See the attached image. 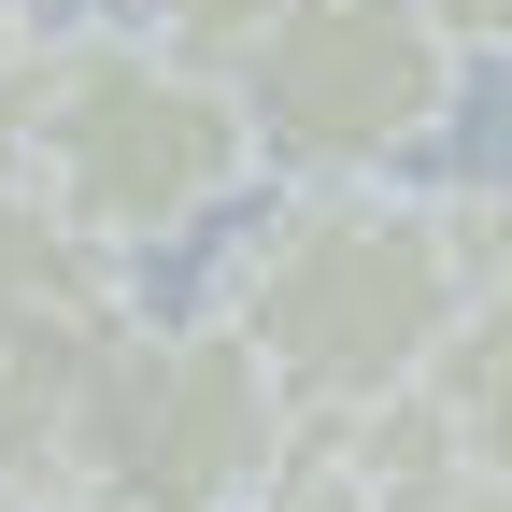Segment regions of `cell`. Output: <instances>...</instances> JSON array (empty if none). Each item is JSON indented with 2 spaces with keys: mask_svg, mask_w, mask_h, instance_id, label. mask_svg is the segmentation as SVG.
<instances>
[{
  "mask_svg": "<svg viewBox=\"0 0 512 512\" xmlns=\"http://www.w3.org/2000/svg\"><path fill=\"white\" fill-rule=\"evenodd\" d=\"M0 512H43V498H29V484H0Z\"/></svg>",
  "mask_w": 512,
  "mask_h": 512,
  "instance_id": "30bf717a",
  "label": "cell"
},
{
  "mask_svg": "<svg viewBox=\"0 0 512 512\" xmlns=\"http://www.w3.org/2000/svg\"><path fill=\"white\" fill-rule=\"evenodd\" d=\"M256 185V143H242V100L228 72L171 57L143 29H57L43 43V128H29V200H57L86 242L143 256V242H185L214 228Z\"/></svg>",
  "mask_w": 512,
  "mask_h": 512,
  "instance_id": "3957f363",
  "label": "cell"
},
{
  "mask_svg": "<svg viewBox=\"0 0 512 512\" xmlns=\"http://www.w3.org/2000/svg\"><path fill=\"white\" fill-rule=\"evenodd\" d=\"M29 29H43V15H29V0H0V57H15V43H29Z\"/></svg>",
  "mask_w": 512,
  "mask_h": 512,
  "instance_id": "9c48e42d",
  "label": "cell"
},
{
  "mask_svg": "<svg viewBox=\"0 0 512 512\" xmlns=\"http://www.w3.org/2000/svg\"><path fill=\"white\" fill-rule=\"evenodd\" d=\"M427 512H512V470H470V484H441Z\"/></svg>",
  "mask_w": 512,
  "mask_h": 512,
  "instance_id": "ba28073f",
  "label": "cell"
},
{
  "mask_svg": "<svg viewBox=\"0 0 512 512\" xmlns=\"http://www.w3.org/2000/svg\"><path fill=\"white\" fill-rule=\"evenodd\" d=\"M441 313H470L456 256H441V200L413 171H342V185H285L214 242V328L271 370L285 427H328L384 399Z\"/></svg>",
  "mask_w": 512,
  "mask_h": 512,
  "instance_id": "6da1fadb",
  "label": "cell"
},
{
  "mask_svg": "<svg viewBox=\"0 0 512 512\" xmlns=\"http://www.w3.org/2000/svg\"><path fill=\"white\" fill-rule=\"evenodd\" d=\"M242 512H370L356 498V470L328 456V441H313V427H285V456H271V484H256Z\"/></svg>",
  "mask_w": 512,
  "mask_h": 512,
  "instance_id": "8992f818",
  "label": "cell"
},
{
  "mask_svg": "<svg viewBox=\"0 0 512 512\" xmlns=\"http://www.w3.org/2000/svg\"><path fill=\"white\" fill-rule=\"evenodd\" d=\"M285 0H114V29H143V43H171V57H200V72H228V57L271 29Z\"/></svg>",
  "mask_w": 512,
  "mask_h": 512,
  "instance_id": "5b68a950",
  "label": "cell"
},
{
  "mask_svg": "<svg viewBox=\"0 0 512 512\" xmlns=\"http://www.w3.org/2000/svg\"><path fill=\"white\" fill-rule=\"evenodd\" d=\"M413 15L456 43V57H498V43H512V0H413Z\"/></svg>",
  "mask_w": 512,
  "mask_h": 512,
  "instance_id": "52a82bcc",
  "label": "cell"
},
{
  "mask_svg": "<svg viewBox=\"0 0 512 512\" xmlns=\"http://www.w3.org/2000/svg\"><path fill=\"white\" fill-rule=\"evenodd\" d=\"M285 456V399L214 313H128L100 328V356L72 370L29 498L43 512H242Z\"/></svg>",
  "mask_w": 512,
  "mask_h": 512,
  "instance_id": "7a4b0ae2",
  "label": "cell"
},
{
  "mask_svg": "<svg viewBox=\"0 0 512 512\" xmlns=\"http://www.w3.org/2000/svg\"><path fill=\"white\" fill-rule=\"evenodd\" d=\"M470 72L484 57H456L413 0H285L228 57V100H242L256 171L342 185V171H413L470 114Z\"/></svg>",
  "mask_w": 512,
  "mask_h": 512,
  "instance_id": "277c9868",
  "label": "cell"
}]
</instances>
